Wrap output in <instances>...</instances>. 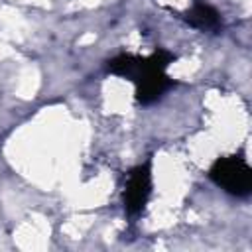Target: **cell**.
I'll return each mask as SVG.
<instances>
[{
	"label": "cell",
	"instance_id": "1",
	"mask_svg": "<svg viewBox=\"0 0 252 252\" xmlns=\"http://www.w3.org/2000/svg\"><path fill=\"white\" fill-rule=\"evenodd\" d=\"M209 179L232 197H248L252 193V169L240 156H222L209 167Z\"/></svg>",
	"mask_w": 252,
	"mask_h": 252
},
{
	"label": "cell",
	"instance_id": "2",
	"mask_svg": "<svg viewBox=\"0 0 252 252\" xmlns=\"http://www.w3.org/2000/svg\"><path fill=\"white\" fill-rule=\"evenodd\" d=\"M173 59H175V55L165 49H156L152 55H146V57L132 55V53H120V55H114L112 59H108L104 69H106V73L128 79L136 85L140 79H144L156 71H165Z\"/></svg>",
	"mask_w": 252,
	"mask_h": 252
},
{
	"label": "cell",
	"instance_id": "3",
	"mask_svg": "<svg viewBox=\"0 0 252 252\" xmlns=\"http://www.w3.org/2000/svg\"><path fill=\"white\" fill-rule=\"evenodd\" d=\"M152 195V161H144L140 165H136L134 169H130L126 185H124V193H122V203H124V211L128 217H138L148 199Z\"/></svg>",
	"mask_w": 252,
	"mask_h": 252
},
{
	"label": "cell",
	"instance_id": "4",
	"mask_svg": "<svg viewBox=\"0 0 252 252\" xmlns=\"http://www.w3.org/2000/svg\"><path fill=\"white\" fill-rule=\"evenodd\" d=\"M171 87H173V79H169V75L165 71H156V73H152V75H148L136 83V100L144 106L154 104Z\"/></svg>",
	"mask_w": 252,
	"mask_h": 252
},
{
	"label": "cell",
	"instance_id": "5",
	"mask_svg": "<svg viewBox=\"0 0 252 252\" xmlns=\"http://www.w3.org/2000/svg\"><path fill=\"white\" fill-rule=\"evenodd\" d=\"M185 20L193 28L203 30V32H219L222 28V18H220L219 10L213 8L211 4L203 2V0H195L193 2V6L185 14Z\"/></svg>",
	"mask_w": 252,
	"mask_h": 252
}]
</instances>
